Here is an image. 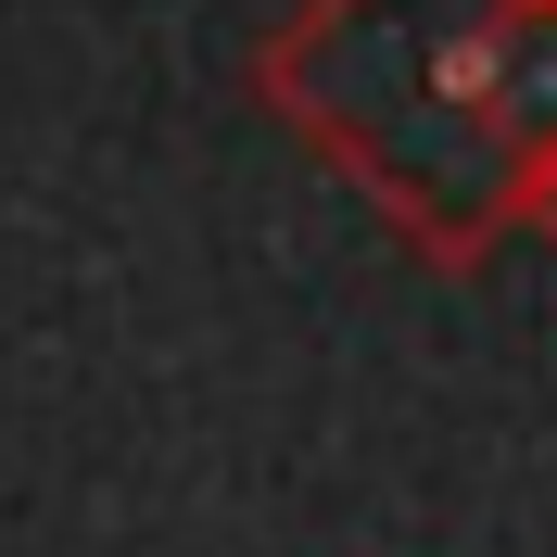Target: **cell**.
<instances>
[{
  "instance_id": "1",
  "label": "cell",
  "mask_w": 557,
  "mask_h": 557,
  "mask_svg": "<svg viewBox=\"0 0 557 557\" xmlns=\"http://www.w3.org/2000/svg\"><path fill=\"white\" fill-rule=\"evenodd\" d=\"M253 102L418 267H482L557 165V0H292Z\"/></svg>"
},
{
  "instance_id": "2",
  "label": "cell",
  "mask_w": 557,
  "mask_h": 557,
  "mask_svg": "<svg viewBox=\"0 0 557 557\" xmlns=\"http://www.w3.org/2000/svg\"><path fill=\"white\" fill-rule=\"evenodd\" d=\"M520 228H532V242H545V253H557V165H545V177H532V203H520Z\"/></svg>"
}]
</instances>
